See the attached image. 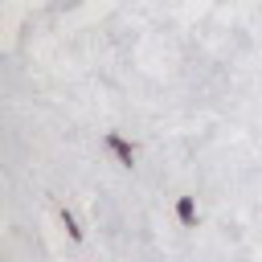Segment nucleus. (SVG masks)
<instances>
[{
  "instance_id": "nucleus-1",
  "label": "nucleus",
  "mask_w": 262,
  "mask_h": 262,
  "mask_svg": "<svg viewBox=\"0 0 262 262\" xmlns=\"http://www.w3.org/2000/svg\"><path fill=\"white\" fill-rule=\"evenodd\" d=\"M111 147H115V156H119L123 164H131V147H127L123 139H115V135H111Z\"/></svg>"
},
{
  "instance_id": "nucleus-2",
  "label": "nucleus",
  "mask_w": 262,
  "mask_h": 262,
  "mask_svg": "<svg viewBox=\"0 0 262 262\" xmlns=\"http://www.w3.org/2000/svg\"><path fill=\"white\" fill-rule=\"evenodd\" d=\"M176 213H180V221H192V201H188V196H180V205H176Z\"/></svg>"
}]
</instances>
